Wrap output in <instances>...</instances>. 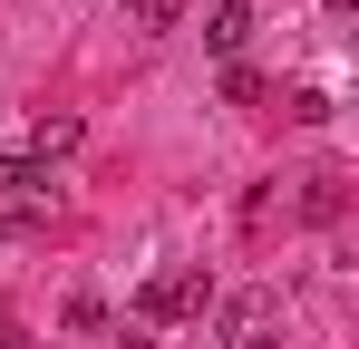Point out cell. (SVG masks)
<instances>
[{"instance_id":"1","label":"cell","mask_w":359,"mask_h":349,"mask_svg":"<svg viewBox=\"0 0 359 349\" xmlns=\"http://www.w3.org/2000/svg\"><path fill=\"white\" fill-rule=\"evenodd\" d=\"M204 301H214V282H204V272H156V282L136 291V310H146V320H194Z\"/></svg>"},{"instance_id":"2","label":"cell","mask_w":359,"mask_h":349,"mask_svg":"<svg viewBox=\"0 0 359 349\" xmlns=\"http://www.w3.org/2000/svg\"><path fill=\"white\" fill-rule=\"evenodd\" d=\"M204 49L224 58V68L252 49V0H214V20H204Z\"/></svg>"},{"instance_id":"3","label":"cell","mask_w":359,"mask_h":349,"mask_svg":"<svg viewBox=\"0 0 359 349\" xmlns=\"http://www.w3.org/2000/svg\"><path fill=\"white\" fill-rule=\"evenodd\" d=\"M20 184H49V165L39 156H0V194H20Z\"/></svg>"},{"instance_id":"4","label":"cell","mask_w":359,"mask_h":349,"mask_svg":"<svg viewBox=\"0 0 359 349\" xmlns=\"http://www.w3.org/2000/svg\"><path fill=\"white\" fill-rule=\"evenodd\" d=\"M301 214L320 224V214H340V174H311V194H301Z\"/></svg>"},{"instance_id":"5","label":"cell","mask_w":359,"mask_h":349,"mask_svg":"<svg viewBox=\"0 0 359 349\" xmlns=\"http://www.w3.org/2000/svg\"><path fill=\"white\" fill-rule=\"evenodd\" d=\"M252 97H262V78H252V68L233 58V68H224V107H252Z\"/></svg>"},{"instance_id":"6","label":"cell","mask_w":359,"mask_h":349,"mask_svg":"<svg viewBox=\"0 0 359 349\" xmlns=\"http://www.w3.org/2000/svg\"><path fill=\"white\" fill-rule=\"evenodd\" d=\"M126 10H136L146 29H175V0H126Z\"/></svg>"},{"instance_id":"7","label":"cell","mask_w":359,"mask_h":349,"mask_svg":"<svg viewBox=\"0 0 359 349\" xmlns=\"http://www.w3.org/2000/svg\"><path fill=\"white\" fill-rule=\"evenodd\" d=\"M0 349H20V330H0Z\"/></svg>"},{"instance_id":"8","label":"cell","mask_w":359,"mask_h":349,"mask_svg":"<svg viewBox=\"0 0 359 349\" xmlns=\"http://www.w3.org/2000/svg\"><path fill=\"white\" fill-rule=\"evenodd\" d=\"M233 349H272V340H233Z\"/></svg>"}]
</instances>
